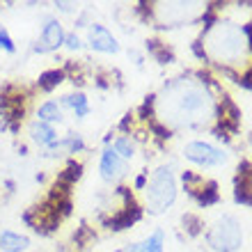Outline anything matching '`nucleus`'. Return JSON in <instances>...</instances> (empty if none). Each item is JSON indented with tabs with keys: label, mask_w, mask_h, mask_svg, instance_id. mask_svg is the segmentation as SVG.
<instances>
[{
	"label": "nucleus",
	"mask_w": 252,
	"mask_h": 252,
	"mask_svg": "<svg viewBox=\"0 0 252 252\" xmlns=\"http://www.w3.org/2000/svg\"><path fill=\"white\" fill-rule=\"evenodd\" d=\"M174 197H177V186H174L172 170L163 165L154 172L152 181L147 186V202H149L154 213H160L172 204Z\"/></svg>",
	"instance_id": "1"
},
{
	"label": "nucleus",
	"mask_w": 252,
	"mask_h": 252,
	"mask_svg": "<svg viewBox=\"0 0 252 252\" xmlns=\"http://www.w3.org/2000/svg\"><path fill=\"white\" fill-rule=\"evenodd\" d=\"M241 243H243V234H241L236 218L232 216L220 218L216 227L209 232V246L218 252H234L241 248Z\"/></svg>",
	"instance_id": "2"
},
{
	"label": "nucleus",
	"mask_w": 252,
	"mask_h": 252,
	"mask_svg": "<svg viewBox=\"0 0 252 252\" xmlns=\"http://www.w3.org/2000/svg\"><path fill=\"white\" fill-rule=\"evenodd\" d=\"M184 154H186L188 160H192V163H197L202 167H213L225 163V154L216 149L213 145H209V142H188Z\"/></svg>",
	"instance_id": "3"
},
{
	"label": "nucleus",
	"mask_w": 252,
	"mask_h": 252,
	"mask_svg": "<svg viewBox=\"0 0 252 252\" xmlns=\"http://www.w3.org/2000/svg\"><path fill=\"white\" fill-rule=\"evenodd\" d=\"M64 30H62L60 21L58 19H46V26L41 30V39L37 41V51L39 53H48V51H55V48H60L64 44Z\"/></svg>",
	"instance_id": "4"
},
{
	"label": "nucleus",
	"mask_w": 252,
	"mask_h": 252,
	"mask_svg": "<svg viewBox=\"0 0 252 252\" xmlns=\"http://www.w3.org/2000/svg\"><path fill=\"white\" fill-rule=\"evenodd\" d=\"M90 46L99 53H117L120 51V44L113 37V32L103 26H90Z\"/></svg>",
	"instance_id": "5"
},
{
	"label": "nucleus",
	"mask_w": 252,
	"mask_h": 252,
	"mask_svg": "<svg viewBox=\"0 0 252 252\" xmlns=\"http://www.w3.org/2000/svg\"><path fill=\"white\" fill-rule=\"evenodd\" d=\"M122 172H124V163H122L120 154L115 152L113 147H108L106 152L101 154V177L106 181H113Z\"/></svg>",
	"instance_id": "6"
},
{
	"label": "nucleus",
	"mask_w": 252,
	"mask_h": 252,
	"mask_svg": "<svg viewBox=\"0 0 252 252\" xmlns=\"http://www.w3.org/2000/svg\"><path fill=\"white\" fill-rule=\"evenodd\" d=\"M30 135H32V140L41 147H51L58 142V133H55L53 126L44 124V122H39V120L30 124Z\"/></svg>",
	"instance_id": "7"
},
{
	"label": "nucleus",
	"mask_w": 252,
	"mask_h": 252,
	"mask_svg": "<svg viewBox=\"0 0 252 252\" xmlns=\"http://www.w3.org/2000/svg\"><path fill=\"white\" fill-rule=\"evenodd\" d=\"M30 241L23 234L16 232H2L0 234V250L2 252H26Z\"/></svg>",
	"instance_id": "8"
},
{
	"label": "nucleus",
	"mask_w": 252,
	"mask_h": 252,
	"mask_svg": "<svg viewBox=\"0 0 252 252\" xmlns=\"http://www.w3.org/2000/svg\"><path fill=\"white\" fill-rule=\"evenodd\" d=\"M220 126L225 131H236V126H239V108L229 103L227 99L220 106Z\"/></svg>",
	"instance_id": "9"
},
{
	"label": "nucleus",
	"mask_w": 252,
	"mask_h": 252,
	"mask_svg": "<svg viewBox=\"0 0 252 252\" xmlns=\"http://www.w3.org/2000/svg\"><path fill=\"white\" fill-rule=\"evenodd\" d=\"M37 117H39V122H44V124H53V122L60 124L62 122V110H60V106H58L55 101H46V103H41L39 106Z\"/></svg>",
	"instance_id": "10"
},
{
	"label": "nucleus",
	"mask_w": 252,
	"mask_h": 252,
	"mask_svg": "<svg viewBox=\"0 0 252 252\" xmlns=\"http://www.w3.org/2000/svg\"><path fill=\"white\" fill-rule=\"evenodd\" d=\"M62 106L73 108L78 117H85V115L90 113V106H87V99H85V94H83V92L66 94V96H62Z\"/></svg>",
	"instance_id": "11"
},
{
	"label": "nucleus",
	"mask_w": 252,
	"mask_h": 252,
	"mask_svg": "<svg viewBox=\"0 0 252 252\" xmlns=\"http://www.w3.org/2000/svg\"><path fill=\"white\" fill-rule=\"evenodd\" d=\"M62 80H64V71L62 69H51V71H44L39 76V87L44 92H51V90L60 85Z\"/></svg>",
	"instance_id": "12"
},
{
	"label": "nucleus",
	"mask_w": 252,
	"mask_h": 252,
	"mask_svg": "<svg viewBox=\"0 0 252 252\" xmlns=\"http://www.w3.org/2000/svg\"><path fill=\"white\" fill-rule=\"evenodd\" d=\"M80 174H83V163H76V160H71V163L64 167V172L60 174V184L69 188L73 181L80 179Z\"/></svg>",
	"instance_id": "13"
},
{
	"label": "nucleus",
	"mask_w": 252,
	"mask_h": 252,
	"mask_svg": "<svg viewBox=\"0 0 252 252\" xmlns=\"http://www.w3.org/2000/svg\"><path fill=\"white\" fill-rule=\"evenodd\" d=\"M113 149L120 154V158H133V154H135V145L128 138H117Z\"/></svg>",
	"instance_id": "14"
},
{
	"label": "nucleus",
	"mask_w": 252,
	"mask_h": 252,
	"mask_svg": "<svg viewBox=\"0 0 252 252\" xmlns=\"http://www.w3.org/2000/svg\"><path fill=\"white\" fill-rule=\"evenodd\" d=\"M199 202H202V204H213V202H218V190H216V184H206V190L199 195Z\"/></svg>",
	"instance_id": "15"
},
{
	"label": "nucleus",
	"mask_w": 252,
	"mask_h": 252,
	"mask_svg": "<svg viewBox=\"0 0 252 252\" xmlns=\"http://www.w3.org/2000/svg\"><path fill=\"white\" fill-rule=\"evenodd\" d=\"M0 48H5L7 53H14L16 48H14V41H12V37L7 34V30L5 28H0Z\"/></svg>",
	"instance_id": "16"
},
{
	"label": "nucleus",
	"mask_w": 252,
	"mask_h": 252,
	"mask_svg": "<svg viewBox=\"0 0 252 252\" xmlns=\"http://www.w3.org/2000/svg\"><path fill=\"white\" fill-rule=\"evenodd\" d=\"M64 44H66V48H69V51H80V48H83L78 34H66V37H64Z\"/></svg>",
	"instance_id": "17"
},
{
	"label": "nucleus",
	"mask_w": 252,
	"mask_h": 252,
	"mask_svg": "<svg viewBox=\"0 0 252 252\" xmlns=\"http://www.w3.org/2000/svg\"><path fill=\"white\" fill-rule=\"evenodd\" d=\"M58 7H60L62 12H71V9H73V5H71V2H60V5H58Z\"/></svg>",
	"instance_id": "18"
},
{
	"label": "nucleus",
	"mask_w": 252,
	"mask_h": 252,
	"mask_svg": "<svg viewBox=\"0 0 252 252\" xmlns=\"http://www.w3.org/2000/svg\"><path fill=\"white\" fill-rule=\"evenodd\" d=\"M135 186H138V188L145 186V177H138V179H135Z\"/></svg>",
	"instance_id": "19"
}]
</instances>
